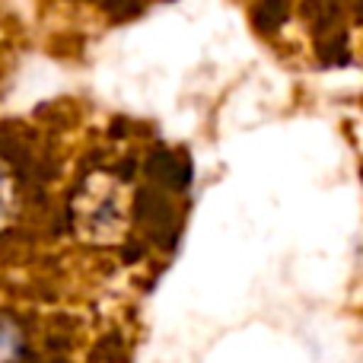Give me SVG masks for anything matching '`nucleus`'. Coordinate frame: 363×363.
I'll return each mask as SVG.
<instances>
[{
    "mask_svg": "<svg viewBox=\"0 0 363 363\" xmlns=\"http://www.w3.org/2000/svg\"><path fill=\"white\" fill-rule=\"evenodd\" d=\"M19 211H23V185H19L16 169L0 157V233L16 223Z\"/></svg>",
    "mask_w": 363,
    "mask_h": 363,
    "instance_id": "obj_2",
    "label": "nucleus"
},
{
    "mask_svg": "<svg viewBox=\"0 0 363 363\" xmlns=\"http://www.w3.org/2000/svg\"><path fill=\"white\" fill-rule=\"evenodd\" d=\"M134 194L112 172H89L70 198V226L89 245H118L131 230Z\"/></svg>",
    "mask_w": 363,
    "mask_h": 363,
    "instance_id": "obj_1",
    "label": "nucleus"
},
{
    "mask_svg": "<svg viewBox=\"0 0 363 363\" xmlns=\"http://www.w3.org/2000/svg\"><path fill=\"white\" fill-rule=\"evenodd\" d=\"M26 354V335L10 315H0V363H19Z\"/></svg>",
    "mask_w": 363,
    "mask_h": 363,
    "instance_id": "obj_3",
    "label": "nucleus"
}]
</instances>
